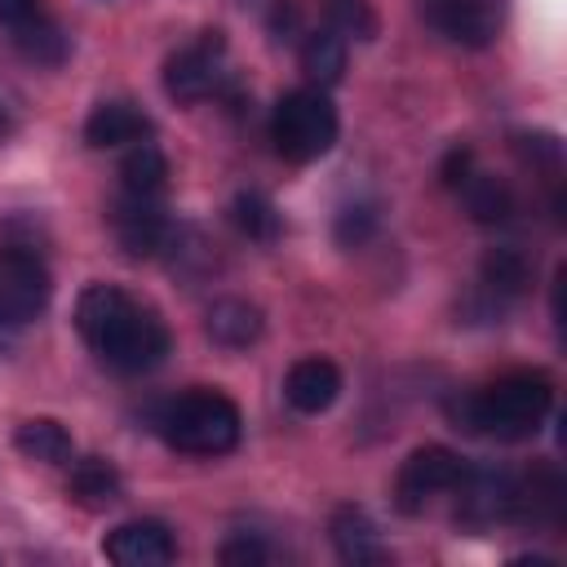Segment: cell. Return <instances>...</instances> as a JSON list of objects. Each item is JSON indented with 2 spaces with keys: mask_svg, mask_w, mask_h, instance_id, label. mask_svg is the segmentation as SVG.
I'll return each mask as SVG.
<instances>
[{
  "mask_svg": "<svg viewBox=\"0 0 567 567\" xmlns=\"http://www.w3.org/2000/svg\"><path fill=\"white\" fill-rule=\"evenodd\" d=\"M111 226H115V239L128 257H155L173 239V221H168L164 199H146V195H124L120 190Z\"/></svg>",
  "mask_w": 567,
  "mask_h": 567,
  "instance_id": "cell-9",
  "label": "cell"
},
{
  "mask_svg": "<svg viewBox=\"0 0 567 567\" xmlns=\"http://www.w3.org/2000/svg\"><path fill=\"white\" fill-rule=\"evenodd\" d=\"M120 190L124 195H146V199H164L168 190V159L155 142H133L128 155L120 159Z\"/></svg>",
  "mask_w": 567,
  "mask_h": 567,
  "instance_id": "cell-17",
  "label": "cell"
},
{
  "mask_svg": "<svg viewBox=\"0 0 567 567\" xmlns=\"http://www.w3.org/2000/svg\"><path fill=\"white\" fill-rule=\"evenodd\" d=\"M4 128H9V115H4V106H0V137H4Z\"/></svg>",
  "mask_w": 567,
  "mask_h": 567,
  "instance_id": "cell-30",
  "label": "cell"
},
{
  "mask_svg": "<svg viewBox=\"0 0 567 567\" xmlns=\"http://www.w3.org/2000/svg\"><path fill=\"white\" fill-rule=\"evenodd\" d=\"M301 31V9H297V0H275V9H270V35L275 40H292Z\"/></svg>",
  "mask_w": 567,
  "mask_h": 567,
  "instance_id": "cell-29",
  "label": "cell"
},
{
  "mask_svg": "<svg viewBox=\"0 0 567 567\" xmlns=\"http://www.w3.org/2000/svg\"><path fill=\"white\" fill-rule=\"evenodd\" d=\"M230 221L239 226V235H248L257 244H270L279 235V208L261 190H239L230 204Z\"/></svg>",
  "mask_w": 567,
  "mask_h": 567,
  "instance_id": "cell-25",
  "label": "cell"
},
{
  "mask_svg": "<svg viewBox=\"0 0 567 567\" xmlns=\"http://www.w3.org/2000/svg\"><path fill=\"white\" fill-rule=\"evenodd\" d=\"M208 337L217 346H226V350H244V346H252L261 337V310L239 301V297H226V301H217L208 310Z\"/></svg>",
  "mask_w": 567,
  "mask_h": 567,
  "instance_id": "cell-21",
  "label": "cell"
},
{
  "mask_svg": "<svg viewBox=\"0 0 567 567\" xmlns=\"http://www.w3.org/2000/svg\"><path fill=\"white\" fill-rule=\"evenodd\" d=\"M49 9H44V0H0V27L9 31V35H18L22 27H31V22H40Z\"/></svg>",
  "mask_w": 567,
  "mask_h": 567,
  "instance_id": "cell-28",
  "label": "cell"
},
{
  "mask_svg": "<svg viewBox=\"0 0 567 567\" xmlns=\"http://www.w3.org/2000/svg\"><path fill=\"white\" fill-rule=\"evenodd\" d=\"M75 328L84 346L124 377L151 372L164 363L173 337L155 310H146L137 297H128L115 284H89L75 301Z\"/></svg>",
  "mask_w": 567,
  "mask_h": 567,
  "instance_id": "cell-1",
  "label": "cell"
},
{
  "mask_svg": "<svg viewBox=\"0 0 567 567\" xmlns=\"http://www.w3.org/2000/svg\"><path fill=\"white\" fill-rule=\"evenodd\" d=\"M461 470H465V461L452 447H439V443L416 447L399 465V474H394V505H399V514H421L434 496H447L456 487Z\"/></svg>",
  "mask_w": 567,
  "mask_h": 567,
  "instance_id": "cell-7",
  "label": "cell"
},
{
  "mask_svg": "<svg viewBox=\"0 0 567 567\" xmlns=\"http://www.w3.org/2000/svg\"><path fill=\"white\" fill-rule=\"evenodd\" d=\"M337 394H341V368H337L332 359H323V354L297 359V363L288 368V377H284V399H288V408L301 412V416L328 412V408L337 403Z\"/></svg>",
  "mask_w": 567,
  "mask_h": 567,
  "instance_id": "cell-12",
  "label": "cell"
},
{
  "mask_svg": "<svg viewBox=\"0 0 567 567\" xmlns=\"http://www.w3.org/2000/svg\"><path fill=\"white\" fill-rule=\"evenodd\" d=\"M447 412L470 434L518 443V439H532L545 425V416L554 412V381L540 368H518V372L496 377L483 390H470V394L452 399Z\"/></svg>",
  "mask_w": 567,
  "mask_h": 567,
  "instance_id": "cell-2",
  "label": "cell"
},
{
  "mask_svg": "<svg viewBox=\"0 0 567 567\" xmlns=\"http://www.w3.org/2000/svg\"><path fill=\"white\" fill-rule=\"evenodd\" d=\"M567 518V478L554 465H536L527 478H514V518L532 527H563Z\"/></svg>",
  "mask_w": 567,
  "mask_h": 567,
  "instance_id": "cell-11",
  "label": "cell"
},
{
  "mask_svg": "<svg viewBox=\"0 0 567 567\" xmlns=\"http://www.w3.org/2000/svg\"><path fill=\"white\" fill-rule=\"evenodd\" d=\"M102 554L120 567H164L177 558V545H173V532L159 523V518H133V523H120Z\"/></svg>",
  "mask_w": 567,
  "mask_h": 567,
  "instance_id": "cell-10",
  "label": "cell"
},
{
  "mask_svg": "<svg viewBox=\"0 0 567 567\" xmlns=\"http://www.w3.org/2000/svg\"><path fill=\"white\" fill-rule=\"evenodd\" d=\"M53 297V279L40 252L31 248H0V328H22L44 315Z\"/></svg>",
  "mask_w": 567,
  "mask_h": 567,
  "instance_id": "cell-5",
  "label": "cell"
},
{
  "mask_svg": "<svg viewBox=\"0 0 567 567\" xmlns=\"http://www.w3.org/2000/svg\"><path fill=\"white\" fill-rule=\"evenodd\" d=\"M151 133V120L133 106V102H97L84 120V142L97 146V151H111V146H133Z\"/></svg>",
  "mask_w": 567,
  "mask_h": 567,
  "instance_id": "cell-15",
  "label": "cell"
},
{
  "mask_svg": "<svg viewBox=\"0 0 567 567\" xmlns=\"http://www.w3.org/2000/svg\"><path fill=\"white\" fill-rule=\"evenodd\" d=\"M301 71L315 89H332L346 75V40L328 27L301 35Z\"/></svg>",
  "mask_w": 567,
  "mask_h": 567,
  "instance_id": "cell-20",
  "label": "cell"
},
{
  "mask_svg": "<svg viewBox=\"0 0 567 567\" xmlns=\"http://www.w3.org/2000/svg\"><path fill=\"white\" fill-rule=\"evenodd\" d=\"M13 443H18V452H22V456L44 461V465H71V456H75L71 434H66L58 421H49V416L22 421V425H18V434H13Z\"/></svg>",
  "mask_w": 567,
  "mask_h": 567,
  "instance_id": "cell-22",
  "label": "cell"
},
{
  "mask_svg": "<svg viewBox=\"0 0 567 567\" xmlns=\"http://www.w3.org/2000/svg\"><path fill=\"white\" fill-rule=\"evenodd\" d=\"M456 518L470 527H492L514 518V474L496 465H465L456 487Z\"/></svg>",
  "mask_w": 567,
  "mask_h": 567,
  "instance_id": "cell-8",
  "label": "cell"
},
{
  "mask_svg": "<svg viewBox=\"0 0 567 567\" xmlns=\"http://www.w3.org/2000/svg\"><path fill=\"white\" fill-rule=\"evenodd\" d=\"M377 204H350V208H341V217H337V244H346V248H354V244H363L372 230H377Z\"/></svg>",
  "mask_w": 567,
  "mask_h": 567,
  "instance_id": "cell-26",
  "label": "cell"
},
{
  "mask_svg": "<svg viewBox=\"0 0 567 567\" xmlns=\"http://www.w3.org/2000/svg\"><path fill=\"white\" fill-rule=\"evenodd\" d=\"M9 40L18 44L22 58H31V62H40V66H62L66 53H71V40H66V31L58 27L53 13H44V18L31 22V27H22V31L9 35Z\"/></svg>",
  "mask_w": 567,
  "mask_h": 567,
  "instance_id": "cell-23",
  "label": "cell"
},
{
  "mask_svg": "<svg viewBox=\"0 0 567 567\" xmlns=\"http://www.w3.org/2000/svg\"><path fill=\"white\" fill-rule=\"evenodd\" d=\"M221 75H226V35L221 31H199L190 44H182L164 62V89L177 102H204L208 93H217Z\"/></svg>",
  "mask_w": 567,
  "mask_h": 567,
  "instance_id": "cell-6",
  "label": "cell"
},
{
  "mask_svg": "<svg viewBox=\"0 0 567 567\" xmlns=\"http://www.w3.org/2000/svg\"><path fill=\"white\" fill-rule=\"evenodd\" d=\"M337 133H341L337 106H332L328 93L315 89V84L284 93V97L275 102V111H270V142H275V151H279L288 164L323 159V155L337 146Z\"/></svg>",
  "mask_w": 567,
  "mask_h": 567,
  "instance_id": "cell-4",
  "label": "cell"
},
{
  "mask_svg": "<svg viewBox=\"0 0 567 567\" xmlns=\"http://www.w3.org/2000/svg\"><path fill=\"white\" fill-rule=\"evenodd\" d=\"M456 190H461V204L470 208V217L483 221V226H505L518 213V199H514V190H509L505 177H492V173L470 168Z\"/></svg>",
  "mask_w": 567,
  "mask_h": 567,
  "instance_id": "cell-16",
  "label": "cell"
},
{
  "mask_svg": "<svg viewBox=\"0 0 567 567\" xmlns=\"http://www.w3.org/2000/svg\"><path fill=\"white\" fill-rule=\"evenodd\" d=\"M425 18L456 44H487L501 22V0H421Z\"/></svg>",
  "mask_w": 567,
  "mask_h": 567,
  "instance_id": "cell-13",
  "label": "cell"
},
{
  "mask_svg": "<svg viewBox=\"0 0 567 567\" xmlns=\"http://www.w3.org/2000/svg\"><path fill=\"white\" fill-rule=\"evenodd\" d=\"M155 434L186 456H226L239 443V408L221 390H182L164 399L151 416Z\"/></svg>",
  "mask_w": 567,
  "mask_h": 567,
  "instance_id": "cell-3",
  "label": "cell"
},
{
  "mask_svg": "<svg viewBox=\"0 0 567 567\" xmlns=\"http://www.w3.org/2000/svg\"><path fill=\"white\" fill-rule=\"evenodd\" d=\"M66 492H71V501H80V505H89V509H102V505H115V501L124 496V478H120V470H115L111 461L84 456V461L71 465Z\"/></svg>",
  "mask_w": 567,
  "mask_h": 567,
  "instance_id": "cell-19",
  "label": "cell"
},
{
  "mask_svg": "<svg viewBox=\"0 0 567 567\" xmlns=\"http://www.w3.org/2000/svg\"><path fill=\"white\" fill-rule=\"evenodd\" d=\"M328 31L341 40H377L381 35V13L372 0H323Z\"/></svg>",
  "mask_w": 567,
  "mask_h": 567,
  "instance_id": "cell-24",
  "label": "cell"
},
{
  "mask_svg": "<svg viewBox=\"0 0 567 567\" xmlns=\"http://www.w3.org/2000/svg\"><path fill=\"white\" fill-rule=\"evenodd\" d=\"M328 536H332L337 558L350 563V567H381V563H390V549H385L377 523L359 505H341L332 514V523H328Z\"/></svg>",
  "mask_w": 567,
  "mask_h": 567,
  "instance_id": "cell-14",
  "label": "cell"
},
{
  "mask_svg": "<svg viewBox=\"0 0 567 567\" xmlns=\"http://www.w3.org/2000/svg\"><path fill=\"white\" fill-rule=\"evenodd\" d=\"M532 279V266L518 248H492L483 257V270H478V292L501 310L505 301H514Z\"/></svg>",
  "mask_w": 567,
  "mask_h": 567,
  "instance_id": "cell-18",
  "label": "cell"
},
{
  "mask_svg": "<svg viewBox=\"0 0 567 567\" xmlns=\"http://www.w3.org/2000/svg\"><path fill=\"white\" fill-rule=\"evenodd\" d=\"M217 558H221L226 567H266V563H270V545H266L261 536L239 532V536H230V540L217 549Z\"/></svg>",
  "mask_w": 567,
  "mask_h": 567,
  "instance_id": "cell-27",
  "label": "cell"
}]
</instances>
